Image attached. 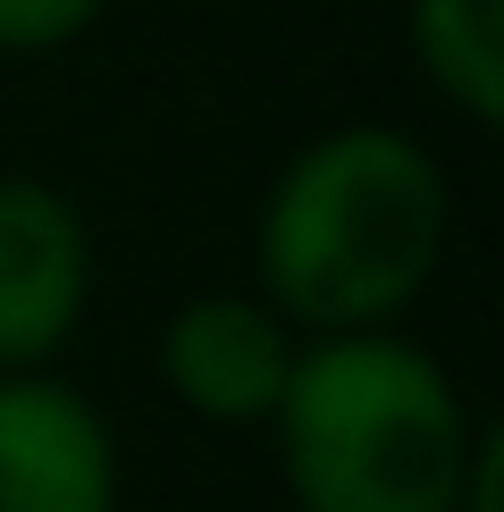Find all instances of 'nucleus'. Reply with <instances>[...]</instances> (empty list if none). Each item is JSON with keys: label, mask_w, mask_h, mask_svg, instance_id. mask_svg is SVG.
<instances>
[{"label": "nucleus", "mask_w": 504, "mask_h": 512, "mask_svg": "<svg viewBox=\"0 0 504 512\" xmlns=\"http://www.w3.org/2000/svg\"><path fill=\"white\" fill-rule=\"evenodd\" d=\"M404 51L454 118L504 126V0H404Z\"/></svg>", "instance_id": "6"}, {"label": "nucleus", "mask_w": 504, "mask_h": 512, "mask_svg": "<svg viewBox=\"0 0 504 512\" xmlns=\"http://www.w3.org/2000/svg\"><path fill=\"white\" fill-rule=\"evenodd\" d=\"M479 437L462 378L404 328L303 336L269 412L294 512H454Z\"/></svg>", "instance_id": "2"}, {"label": "nucleus", "mask_w": 504, "mask_h": 512, "mask_svg": "<svg viewBox=\"0 0 504 512\" xmlns=\"http://www.w3.org/2000/svg\"><path fill=\"white\" fill-rule=\"evenodd\" d=\"M454 185L412 126L345 118L294 143L252 210V294L294 336L395 328L446 269Z\"/></svg>", "instance_id": "1"}, {"label": "nucleus", "mask_w": 504, "mask_h": 512, "mask_svg": "<svg viewBox=\"0 0 504 512\" xmlns=\"http://www.w3.org/2000/svg\"><path fill=\"white\" fill-rule=\"evenodd\" d=\"M118 0H0V59H51L84 42Z\"/></svg>", "instance_id": "7"}, {"label": "nucleus", "mask_w": 504, "mask_h": 512, "mask_svg": "<svg viewBox=\"0 0 504 512\" xmlns=\"http://www.w3.org/2000/svg\"><path fill=\"white\" fill-rule=\"evenodd\" d=\"M126 462L101 403L59 370L0 378V512H118Z\"/></svg>", "instance_id": "5"}, {"label": "nucleus", "mask_w": 504, "mask_h": 512, "mask_svg": "<svg viewBox=\"0 0 504 512\" xmlns=\"http://www.w3.org/2000/svg\"><path fill=\"white\" fill-rule=\"evenodd\" d=\"M454 512H504V429L479 437V462H471V479H462Z\"/></svg>", "instance_id": "8"}, {"label": "nucleus", "mask_w": 504, "mask_h": 512, "mask_svg": "<svg viewBox=\"0 0 504 512\" xmlns=\"http://www.w3.org/2000/svg\"><path fill=\"white\" fill-rule=\"evenodd\" d=\"M294 353H303V336L252 286L244 294L210 286V294H185L160 319L152 370H160L168 403L194 412L202 429H269V412H278V395L294 378Z\"/></svg>", "instance_id": "3"}, {"label": "nucleus", "mask_w": 504, "mask_h": 512, "mask_svg": "<svg viewBox=\"0 0 504 512\" xmlns=\"http://www.w3.org/2000/svg\"><path fill=\"white\" fill-rule=\"evenodd\" d=\"M93 311V227L51 177H0V378L51 370Z\"/></svg>", "instance_id": "4"}]
</instances>
